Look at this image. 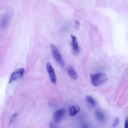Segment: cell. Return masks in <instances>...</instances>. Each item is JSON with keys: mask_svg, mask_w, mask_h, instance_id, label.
Listing matches in <instances>:
<instances>
[{"mask_svg": "<svg viewBox=\"0 0 128 128\" xmlns=\"http://www.w3.org/2000/svg\"><path fill=\"white\" fill-rule=\"evenodd\" d=\"M90 78L92 84L94 86H98L103 84L107 80L108 77L104 73L99 72L91 75Z\"/></svg>", "mask_w": 128, "mask_h": 128, "instance_id": "obj_1", "label": "cell"}, {"mask_svg": "<svg viewBox=\"0 0 128 128\" xmlns=\"http://www.w3.org/2000/svg\"><path fill=\"white\" fill-rule=\"evenodd\" d=\"M50 46L53 58L61 66L64 67V61L58 49L54 44H51Z\"/></svg>", "mask_w": 128, "mask_h": 128, "instance_id": "obj_2", "label": "cell"}, {"mask_svg": "<svg viewBox=\"0 0 128 128\" xmlns=\"http://www.w3.org/2000/svg\"><path fill=\"white\" fill-rule=\"evenodd\" d=\"M24 72V70L23 68H18L15 70L11 74L9 83H10L16 80L21 78L23 76Z\"/></svg>", "mask_w": 128, "mask_h": 128, "instance_id": "obj_3", "label": "cell"}, {"mask_svg": "<svg viewBox=\"0 0 128 128\" xmlns=\"http://www.w3.org/2000/svg\"><path fill=\"white\" fill-rule=\"evenodd\" d=\"M65 113L64 109L58 110L54 112L53 115V119L56 123H59L63 118Z\"/></svg>", "mask_w": 128, "mask_h": 128, "instance_id": "obj_4", "label": "cell"}, {"mask_svg": "<svg viewBox=\"0 0 128 128\" xmlns=\"http://www.w3.org/2000/svg\"><path fill=\"white\" fill-rule=\"evenodd\" d=\"M46 68L51 81L53 84H56V76L54 69L50 62L46 64Z\"/></svg>", "mask_w": 128, "mask_h": 128, "instance_id": "obj_5", "label": "cell"}, {"mask_svg": "<svg viewBox=\"0 0 128 128\" xmlns=\"http://www.w3.org/2000/svg\"><path fill=\"white\" fill-rule=\"evenodd\" d=\"M72 39V50L74 54H78L80 51V48L76 37L73 34L71 35Z\"/></svg>", "mask_w": 128, "mask_h": 128, "instance_id": "obj_6", "label": "cell"}, {"mask_svg": "<svg viewBox=\"0 0 128 128\" xmlns=\"http://www.w3.org/2000/svg\"><path fill=\"white\" fill-rule=\"evenodd\" d=\"M69 112L70 115L71 116L76 115L80 111V108L78 106L72 105L69 108Z\"/></svg>", "mask_w": 128, "mask_h": 128, "instance_id": "obj_7", "label": "cell"}, {"mask_svg": "<svg viewBox=\"0 0 128 128\" xmlns=\"http://www.w3.org/2000/svg\"><path fill=\"white\" fill-rule=\"evenodd\" d=\"M95 115L96 120L99 122H102L104 120L105 116L103 113L99 110H96Z\"/></svg>", "mask_w": 128, "mask_h": 128, "instance_id": "obj_8", "label": "cell"}, {"mask_svg": "<svg viewBox=\"0 0 128 128\" xmlns=\"http://www.w3.org/2000/svg\"><path fill=\"white\" fill-rule=\"evenodd\" d=\"M68 73L72 78L74 79H76L77 78V75L73 68L71 66H69L67 68Z\"/></svg>", "mask_w": 128, "mask_h": 128, "instance_id": "obj_9", "label": "cell"}, {"mask_svg": "<svg viewBox=\"0 0 128 128\" xmlns=\"http://www.w3.org/2000/svg\"><path fill=\"white\" fill-rule=\"evenodd\" d=\"M86 100L88 103L91 106L94 107L96 105V103L92 98L90 96H87Z\"/></svg>", "mask_w": 128, "mask_h": 128, "instance_id": "obj_10", "label": "cell"}, {"mask_svg": "<svg viewBox=\"0 0 128 128\" xmlns=\"http://www.w3.org/2000/svg\"><path fill=\"white\" fill-rule=\"evenodd\" d=\"M120 122V119L118 117L116 118L112 126V128H115L119 124Z\"/></svg>", "mask_w": 128, "mask_h": 128, "instance_id": "obj_11", "label": "cell"}, {"mask_svg": "<svg viewBox=\"0 0 128 128\" xmlns=\"http://www.w3.org/2000/svg\"><path fill=\"white\" fill-rule=\"evenodd\" d=\"M17 114L16 113L14 114L12 116L10 119V123H11L14 120L16 117L17 116Z\"/></svg>", "mask_w": 128, "mask_h": 128, "instance_id": "obj_12", "label": "cell"}, {"mask_svg": "<svg viewBox=\"0 0 128 128\" xmlns=\"http://www.w3.org/2000/svg\"><path fill=\"white\" fill-rule=\"evenodd\" d=\"M49 128H57L54 123L52 122L49 123Z\"/></svg>", "mask_w": 128, "mask_h": 128, "instance_id": "obj_13", "label": "cell"}, {"mask_svg": "<svg viewBox=\"0 0 128 128\" xmlns=\"http://www.w3.org/2000/svg\"><path fill=\"white\" fill-rule=\"evenodd\" d=\"M128 119L127 118L125 122L124 128H128Z\"/></svg>", "mask_w": 128, "mask_h": 128, "instance_id": "obj_14", "label": "cell"}, {"mask_svg": "<svg viewBox=\"0 0 128 128\" xmlns=\"http://www.w3.org/2000/svg\"><path fill=\"white\" fill-rule=\"evenodd\" d=\"M83 128H89L88 126L86 124H84L83 126Z\"/></svg>", "mask_w": 128, "mask_h": 128, "instance_id": "obj_15", "label": "cell"}]
</instances>
